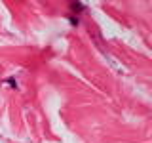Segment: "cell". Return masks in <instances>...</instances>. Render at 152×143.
Segmentation results:
<instances>
[]
</instances>
